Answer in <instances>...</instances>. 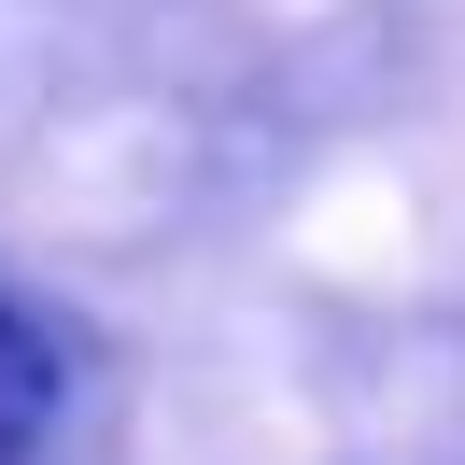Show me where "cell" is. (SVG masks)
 <instances>
[{"mask_svg":"<svg viewBox=\"0 0 465 465\" xmlns=\"http://www.w3.org/2000/svg\"><path fill=\"white\" fill-rule=\"evenodd\" d=\"M43 423H57V352H43V324L0 296V465H29Z\"/></svg>","mask_w":465,"mask_h":465,"instance_id":"cell-1","label":"cell"}]
</instances>
